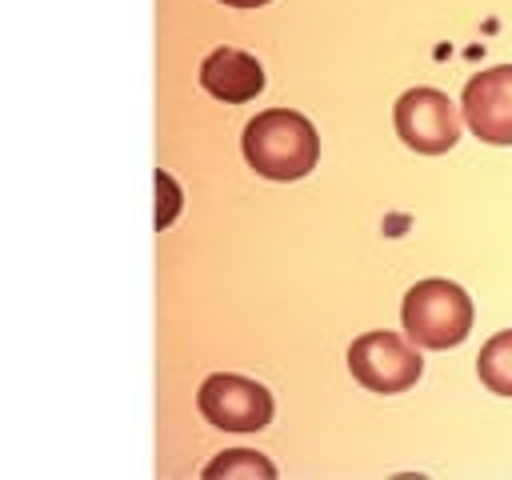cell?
<instances>
[{
    "label": "cell",
    "mask_w": 512,
    "mask_h": 480,
    "mask_svg": "<svg viewBox=\"0 0 512 480\" xmlns=\"http://www.w3.org/2000/svg\"><path fill=\"white\" fill-rule=\"evenodd\" d=\"M156 192H160V204H156V228H168L172 216L180 212V184H176L168 172H156Z\"/></svg>",
    "instance_id": "cell-10"
},
{
    "label": "cell",
    "mask_w": 512,
    "mask_h": 480,
    "mask_svg": "<svg viewBox=\"0 0 512 480\" xmlns=\"http://www.w3.org/2000/svg\"><path fill=\"white\" fill-rule=\"evenodd\" d=\"M220 4H232V8H260V4H268V0H220Z\"/></svg>",
    "instance_id": "cell-11"
},
{
    "label": "cell",
    "mask_w": 512,
    "mask_h": 480,
    "mask_svg": "<svg viewBox=\"0 0 512 480\" xmlns=\"http://www.w3.org/2000/svg\"><path fill=\"white\" fill-rule=\"evenodd\" d=\"M460 112L484 144H512V64L476 72L460 92Z\"/></svg>",
    "instance_id": "cell-6"
},
{
    "label": "cell",
    "mask_w": 512,
    "mask_h": 480,
    "mask_svg": "<svg viewBox=\"0 0 512 480\" xmlns=\"http://www.w3.org/2000/svg\"><path fill=\"white\" fill-rule=\"evenodd\" d=\"M472 316V296L440 276L412 284L400 304L404 336L420 348H456L472 332Z\"/></svg>",
    "instance_id": "cell-2"
},
{
    "label": "cell",
    "mask_w": 512,
    "mask_h": 480,
    "mask_svg": "<svg viewBox=\"0 0 512 480\" xmlns=\"http://www.w3.org/2000/svg\"><path fill=\"white\" fill-rule=\"evenodd\" d=\"M196 408L208 424L224 432H256L272 420V392L248 376L212 372L196 392Z\"/></svg>",
    "instance_id": "cell-4"
},
{
    "label": "cell",
    "mask_w": 512,
    "mask_h": 480,
    "mask_svg": "<svg viewBox=\"0 0 512 480\" xmlns=\"http://www.w3.org/2000/svg\"><path fill=\"white\" fill-rule=\"evenodd\" d=\"M204 476H276V464L264 460L260 452L228 448V452H220V456L204 468Z\"/></svg>",
    "instance_id": "cell-9"
},
{
    "label": "cell",
    "mask_w": 512,
    "mask_h": 480,
    "mask_svg": "<svg viewBox=\"0 0 512 480\" xmlns=\"http://www.w3.org/2000/svg\"><path fill=\"white\" fill-rule=\"evenodd\" d=\"M400 140L420 156H440L460 140V112L440 88H408L392 108Z\"/></svg>",
    "instance_id": "cell-5"
},
{
    "label": "cell",
    "mask_w": 512,
    "mask_h": 480,
    "mask_svg": "<svg viewBox=\"0 0 512 480\" xmlns=\"http://www.w3.org/2000/svg\"><path fill=\"white\" fill-rule=\"evenodd\" d=\"M200 84L224 104H244L264 88V68L252 52L240 48H216L200 64Z\"/></svg>",
    "instance_id": "cell-7"
},
{
    "label": "cell",
    "mask_w": 512,
    "mask_h": 480,
    "mask_svg": "<svg viewBox=\"0 0 512 480\" xmlns=\"http://www.w3.org/2000/svg\"><path fill=\"white\" fill-rule=\"evenodd\" d=\"M348 372L368 392H404L420 380L424 360L400 332H364L348 344Z\"/></svg>",
    "instance_id": "cell-3"
},
{
    "label": "cell",
    "mask_w": 512,
    "mask_h": 480,
    "mask_svg": "<svg viewBox=\"0 0 512 480\" xmlns=\"http://www.w3.org/2000/svg\"><path fill=\"white\" fill-rule=\"evenodd\" d=\"M240 152L264 180H300L320 160V136L292 108H264L240 132Z\"/></svg>",
    "instance_id": "cell-1"
},
{
    "label": "cell",
    "mask_w": 512,
    "mask_h": 480,
    "mask_svg": "<svg viewBox=\"0 0 512 480\" xmlns=\"http://www.w3.org/2000/svg\"><path fill=\"white\" fill-rule=\"evenodd\" d=\"M476 376L488 392L496 396H512V328L496 332L484 340L480 356H476Z\"/></svg>",
    "instance_id": "cell-8"
}]
</instances>
